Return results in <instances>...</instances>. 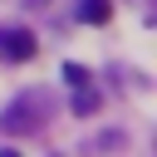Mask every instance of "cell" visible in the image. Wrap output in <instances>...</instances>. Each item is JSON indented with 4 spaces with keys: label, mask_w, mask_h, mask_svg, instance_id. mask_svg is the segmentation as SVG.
<instances>
[{
    "label": "cell",
    "mask_w": 157,
    "mask_h": 157,
    "mask_svg": "<svg viewBox=\"0 0 157 157\" xmlns=\"http://www.w3.org/2000/svg\"><path fill=\"white\" fill-rule=\"evenodd\" d=\"M74 15H78L83 25H103V20L113 15V5H108V0H78V5H74Z\"/></svg>",
    "instance_id": "3"
},
{
    "label": "cell",
    "mask_w": 157,
    "mask_h": 157,
    "mask_svg": "<svg viewBox=\"0 0 157 157\" xmlns=\"http://www.w3.org/2000/svg\"><path fill=\"white\" fill-rule=\"evenodd\" d=\"M64 78L78 88V83H88V69H83V64H64Z\"/></svg>",
    "instance_id": "5"
},
{
    "label": "cell",
    "mask_w": 157,
    "mask_h": 157,
    "mask_svg": "<svg viewBox=\"0 0 157 157\" xmlns=\"http://www.w3.org/2000/svg\"><path fill=\"white\" fill-rule=\"evenodd\" d=\"M93 108H98V93H93L88 83H78V88H74V113H93Z\"/></svg>",
    "instance_id": "4"
},
{
    "label": "cell",
    "mask_w": 157,
    "mask_h": 157,
    "mask_svg": "<svg viewBox=\"0 0 157 157\" xmlns=\"http://www.w3.org/2000/svg\"><path fill=\"white\" fill-rule=\"evenodd\" d=\"M44 123V93H20L5 113H0V128L5 132H29Z\"/></svg>",
    "instance_id": "1"
},
{
    "label": "cell",
    "mask_w": 157,
    "mask_h": 157,
    "mask_svg": "<svg viewBox=\"0 0 157 157\" xmlns=\"http://www.w3.org/2000/svg\"><path fill=\"white\" fill-rule=\"evenodd\" d=\"M0 54L15 59V64H25V59L34 54V34H29V29H0Z\"/></svg>",
    "instance_id": "2"
},
{
    "label": "cell",
    "mask_w": 157,
    "mask_h": 157,
    "mask_svg": "<svg viewBox=\"0 0 157 157\" xmlns=\"http://www.w3.org/2000/svg\"><path fill=\"white\" fill-rule=\"evenodd\" d=\"M29 5H44V0H29Z\"/></svg>",
    "instance_id": "6"
}]
</instances>
